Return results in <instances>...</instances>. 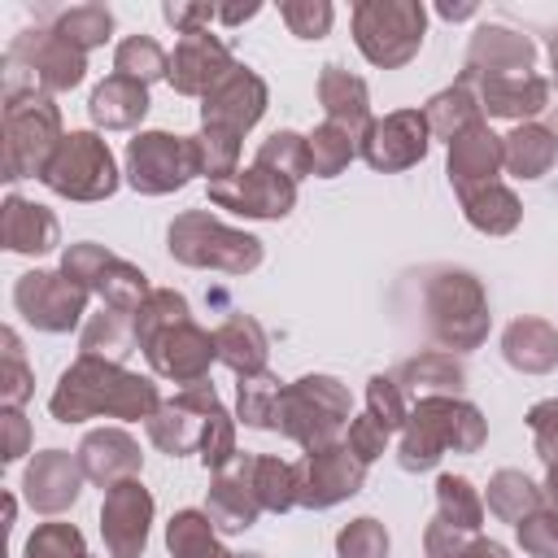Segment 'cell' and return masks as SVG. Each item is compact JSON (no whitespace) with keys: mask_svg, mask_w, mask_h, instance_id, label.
I'll list each match as a JSON object with an SVG mask.
<instances>
[{"mask_svg":"<svg viewBox=\"0 0 558 558\" xmlns=\"http://www.w3.org/2000/svg\"><path fill=\"white\" fill-rule=\"evenodd\" d=\"M148 87L126 74H105L87 96V118L96 131H135L148 113Z\"/></svg>","mask_w":558,"mask_h":558,"instance_id":"31","label":"cell"},{"mask_svg":"<svg viewBox=\"0 0 558 558\" xmlns=\"http://www.w3.org/2000/svg\"><path fill=\"white\" fill-rule=\"evenodd\" d=\"M0 427H4V449H0L4 462H17L22 453H31V423L22 410H0Z\"/></svg>","mask_w":558,"mask_h":558,"instance_id":"58","label":"cell"},{"mask_svg":"<svg viewBox=\"0 0 558 558\" xmlns=\"http://www.w3.org/2000/svg\"><path fill=\"white\" fill-rule=\"evenodd\" d=\"M501 148H506V170L523 183L532 179H545L558 161V131L545 126V122H519L514 131L501 135Z\"/></svg>","mask_w":558,"mask_h":558,"instance_id":"33","label":"cell"},{"mask_svg":"<svg viewBox=\"0 0 558 558\" xmlns=\"http://www.w3.org/2000/svg\"><path fill=\"white\" fill-rule=\"evenodd\" d=\"M501 170H506V148H501V135L488 122H475V126H466L462 135L449 140L445 174H449V187L458 196L471 192V187L497 183Z\"/></svg>","mask_w":558,"mask_h":558,"instance_id":"25","label":"cell"},{"mask_svg":"<svg viewBox=\"0 0 558 558\" xmlns=\"http://www.w3.org/2000/svg\"><path fill=\"white\" fill-rule=\"evenodd\" d=\"M61 270H65L83 292L100 296L105 310H122V314H135V310L144 305V296L153 292L148 275H144L135 262L109 253V248L96 244V240L65 244V248H61Z\"/></svg>","mask_w":558,"mask_h":558,"instance_id":"11","label":"cell"},{"mask_svg":"<svg viewBox=\"0 0 558 558\" xmlns=\"http://www.w3.org/2000/svg\"><path fill=\"white\" fill-rule=\"evenodd\" d=\"M166 549H170V558H235L222 545V532L214 527V519L205 510H196V506H183V510L170 514Z\"/></svg>","mask_w":558,"mask_h":558,"instance_id":"37","label":"cell"},{"mask_svg":"<svg viewBox=\"0 0 558 558\" xmlns=\"http://www.w3.org/2000/svg\"><path fill=\"white\" fill-rule=\"evenodd\" d=\"M257 13H262L257 0H253V4H218V22H222V26H240V22L257 17Z\"/></svg>","mask_w":558,"mask_h":558,"instance_id":"59","label":"cell"},{"mask_svg":"<svg viewBox=\"0 0 558 558\" xmlns=\"http://www.w3.org/2000/svg\"><path fill=\"white\" fill-rule=\"evenodd\" d=\"M501 357L519 375H549L558 371V327L549 318L523 314L501 331Z\"/></svg>","mask_w":558,"mask_h":558,"instance_id":"30","label":"cell"},{"mask_svg":"<svg viewBox=\"0 0 558 558\" xmlns=\"http://www.w3.org/2000/svg\"><path fill=\"white\" fill-rule=\"evenodd\" d=\"M279 397H283V379L275 371L244 375V379H235V418L253 432H270Z\"/></svg>","mask_w":558,"mask_h":558,"instance_id":"41","label":"cell"},{"mask_svg":"<svg viewBox=\"0 0 558 558\" xmlns=\"http://www.w3.org/2000/svg\"><path fill=\"white\" fill-rule=\"evenodd\" d=\"M209 205L253 222H279L296 209V183L266 166H240L235 174L209 183Z\"/></svg>","mask_w":558,"mask_h":558,"instance_id":"15","label":"cell"},{"mask_svg":"<svg viewBox=\"0 0 558 558\" xmlns=\"http://www.w3.org/2000/svg\"><path fill=\"white\" fill-rule=\"evenodd\" d=\"M187 318H192V305H187L183 292H174V288H153V292L144 296V305L135 310V340L144 344L148 336H157V331H166V327H174V323H187Z\"/></svg>","mask_w":558,"mask_h":558,"instance_id":"48","label":"cell"},{"mask_svg":"<svg viewBox=\"0 0 558 558\" xmlns=\"http://www.w3.org/2000/svg\"><path fill=\"white\" fill-rule=\"evenodd\" d=\"M253 488L266 514H288L296 506V462H283L275 453L253 458Z\"/></svg>","mask_w":558,"mask_h":558,"instance_id":"44","label":"cell"},{"mask_svg":"<svg viewBox=\"0 0 558 558\" xmlns=\"http://www.w3.org/2000/svg\"><path fill=\"white\" fill-rule=\"evenodd\" d=\"M92 292H83L61 266L57 270H26L13 283V310L44 336H65L83 327Z\"/></svg>","mask_w":558,"mask_h":558,"instance_id":"12","label":"cell"},{"mask_svg":"<svg viewBox=\"0 0 558 558\" xmlns=\"http://www.w3.org/2000/svg\"><path fill=\"white\" fill-rule=\"evenodd\" d=\"M462 201V218L480 231V235H510L523 222V201L514 196L510 183H484L458 196Z\"/></svg>","mask_w":558,"mask_h":558,"instance_id":"34","label":"cell"},{"mask_svg":"<svg viewBox=\"0 0 558 558\" xmlns=\"http://www.w3.org/2000/svg\"><path fill=\"white\" fill-rule=\"evenodd\" d=\"M4 340V362H0V405L4 410H22L31 397H35V371L26 366V353H22V340L13 327L0 331Z\"/></svg>","mask_w":558,"mask_h":558,"instance_id":"47","label":"cell"},{"mask_svg":"<svg viewBox=\"0 0 558 558\" xmlns=\"http://www.w3.org/2000/svg\"><path fill=\"white\" fill-rule=\"evenodd\" d=\"M201 174V153L192 135L174 131H135L122 153V179L140 196H170Z\"/></svg>","mask_w":558,"mask_h":558,"instance_id":"10","label":"cell"},{"mask_svg":"<svg viewBox=\"0 0 558 558\" xmlns=\"http://www.w3.org/2000/svg\"><path fill=\"white\" fill-rule=\"evenodd\" d=\"M22 558H87V541H83V532H78L74 523L48 519V523H39V527L26 536Z\"/></svg>","mask_w":558,"mask_h":558,"instance_id":"50","label":"cell"},{"mask_svg":"<svg viewBox=\"0 0 558 558\" xmlns=\"http://www.w3.org/2000/svg\"><path fill=\"white\" fill-rule=\"evenodd\" d=\"M253 166H266V170L283 174V179L301 183V179L310 174V140H305L301 131H288V126H283V131H270V135L257 144Z\"/></svg>","mask_w":558,"mask_h":558,"instance_id":"46","label":"cell"},{"mask_svg":"<svg viewBox=\"0 0 558 558\" xmlns=\"http://www.w3.org/2000/svg\"><path fill=\"white\" fill-rule=\"evenodd\" d=\"M153 514H157V501L144 488V480H122V484L105 488V501H100L105 554L109 558H144Z\"/></svg>","mask_w":558,"mask_h":558,"instance_id":"19","label":"cell"},{"mask_svg":"<svg viewBox=\"0 0 558 558\" xmlns=\"http://www.w3.org/2000/svg\"><path fill=\"white\" fill-rule=\"evenodd\" d=\"M484 493L466 475H436V519L458 527V532H480L484 527Z\"/></svg>","mask_w":558,"mask_h":558,"instance_id":"39","label":"cell"},{"mask_svg":"<svg viewBox=\"0 0 558 558\" xmlns=\"http://www.w3.org/2000/svg\"><path fill=\"white\" fill-rule=\"evenodd\" d=\"M488 440V418L466 397H423L410 405V418L397 440L401 471H432L445 453H480Z\"/></svg>","mask_w":558,"mask_h":558,"instance_id":"2","label":"cell"},{"mask_svg":"<svg viewBox=\"0 0 558 558\" xmlns=\"http://www.w3.org/2000/svg\"><path fill=\"white\" fill-rule=\"evenodd\" d=\"M0 244L17 257H44L61 244V222L48 205L9 192L0 205Z\"/></svg>","mask_w":558,"mask_h":558,"instance_id":"27","label":"cell"},{"mask_svg":"<svg viewBox=\"0 0 558 558\" xmlns=\"http://www.w3.org/2000/svg\"><path fill=\"white\" fill-rule=\"evenodd\" d=\"M48 26L57 35H65L74 48L92 52V48H105L109 35H113V9L109 4H70V9H52L48 13Z\"/></svg>","mask_w":558,"mask_h":558,"instance_id":"40","label":"cell"},{"mask_svg":"<svg viewBox=\"0 0 558 558\" xmlns=\"http://www.w3.org/2000/svg\"><path fill=\"white\" fill-rule=\"evenodd\" d=\"M366 414L379 418L388 432H401L410 418V401L392 375H371L366 379Z\"/></svg>","mask_w":558,"mask_h":558,"instance_id":"52","label":"cell"},{"mask_svg":"<svg viewBox=\"0 0 558 558\" xmlns=\"http://www.w3.org/2000/svg\"><path fill=\"white\" fill-rule=\"evenodd\" d=\"M253 458L257 453H240L231 466H222V471L209 475L205 514L214 519V527L222 536L248 532L257 523V514H262V501H257V488H253Z\"/></svg>","mask_w":558,"mask_h":558,"instance_id":"23","label":"cell"},{"mask_svg":"<svg viewBox=\"0 0 558 558\" xmlns=\"http://www.w3.org/2000/svg\"><path fill=\"white\" fill-rule=\"evenodd\" d=\"M279 17H283L288 35H296V39H323L331 31V22H336V9H331V0H283L279 4Z\"/></svg>","mask_w":558,"mask_h":558,"instance_id":"53","label":"cell"},{"mask_svg":"<svg viewBox=\"0 0 558 558\" xmlns=\"http://www.w3.org/2000/svg\"><path fill=\"white\" fill-rule=\"evenodd\" d=\"M471 78V74H462ZM480 109L488 118H506V122H536L545 109H554V78L545 74H506V78H471Z\"/></svg>","mask_w":558,"mask_h":558,"instance_id":"24","label":"cell"},{"mask_svg":"<svg viewBox=\"0 0 558 558\" xmlns=\"http://www.w3.org/2000/svg\"><path fill=\"white\" fill-rule=\"evenodd\" d=\"M310 174L314 179H336V174H344L349 170V161L357 157V135H349L344 126H336V122H318L310 135Z\"/></svg>","mask_w":558,"mask_h":558,"instance_id":"43","label":"cell"},{"mask_svg":"<svg viewBox=\"0 0 558 558\" xmlns=\"http://www.w3.org/2000/svg\"><path fill=\"white\" fill-rule=\"evenodd\" d=\"M527 432H532V449L545 466H558V397H545L536 405H527Z\"/></svg>","mask_w":558,"mask_h":558,"instance_id":"55","label":"cell"},{"mask_svg":"<svg viewBox=\"0 0 558 558\" xmlns=\"http://www.w3.org/2000/svg\"><path fill=\"white\" fill-rule=\"evenodd\" d=\"M388 440H392V432L379 423V418H371V414H357V418H349V432H344V445L371 466L375 458H384L388 453Z\"/></svg>","mask_w":558,"mask_h":558,"instance_id":"56","label":"cell"},{"mask_svg":"<svg viewBox=\"0 0 558 558\" xmlns=\"http://www.w3.org/2000/svg\"><path fill=\"white\" fill-rule=\"evenodd\" d=\"M392 549V536L379 519L362 514V519H349L340 532H336V558H388Z\"/></svg>","mask_w":558,"mask_h":558,"instance_id":"51","label":"cell"},{"mask_svg":"<svg viewBox=\"0 0 558 558\" xmlns=\"http://www.w3.org/2000/svg\"><path fill=\"white\" fill-rule=\"evenodd\" d=\"M235 414L218 401L214 410H209V423H205V436H201V466L214 475V471H222V466H231L235 458H240V449H235Z\"/></svg>","mask_w":558,"mask_h":558,"instance_id":"49","label":"cell"},{"mask_svg":"<svg viewBox=\"0 0 558 558\" xmlns=\"http://www.w3.org/2000/svg\"><path fill=\"white\" fill-rule=\"evenodd\" d=\"M484 506L493 519L501 523H523L527 514H536L545 506V488L527 475V471H514V466H501L488 475V488H484Z\"/></svg>","mask_w":558,"mask_h":558,"instance_id":"36","label":"cell"},{"mask_svg":"<svg viewBox=\"0 0 558 558\" xmlns=\"http://www.w3.org/2000/svg\"><path fill=\"white\" fill-rule=\"evenodd\" d=\"M144 357H148V371L157 379H170V384H201L209 379V366L218 362V344H214V331H205L196 318L187 323H174L157 336H148L144 344Z\"/></svg>","mask_w":558,"mask_h":558,"instance_id":"18","label":"cell"},{"mask_svg":"<svg viewBox=\"0 0 558 558\" xmlns=\"http://www.w3.org/2000/svg\"><path fill=\"white\" fill-rule=\"evenodd\" d=\"M214 344H218V362H222L227 371H235V379L266 371L270 336H266V327H262L253 314H240V310L227 314V318L214 327Z\"/></svg>","mask_w":558,"mask_h":558,"instance_id":"32","label":"cell"},{"mask_svg":"<svg viewBox=\"0 0 558 558\" xmlns=\"http://www.w3.org/2000/svg\"><path fill=\"white\" fill-rule=\"evenodd\" d=\"M423 118H427V131H432V140H453V135H462L466 126H475V122H484V109H480V96H475V87H471V78H453L449 87H440L427 105H423Z\"/></svg>","mask_w":558,"mask_h":558,"instance_id":"35","label":"cell"},{"mask_svg":"<svg viewBox=\"0 0 558 558\" xmlns=\"http://www.w3.org/2000/svg\"><path fill=\"white\" fill-rule=\"evenodd\" d=\"M423 554L427 558H510L501 541H488L484 532H458L440 519L423 527Z\"/></svg>","mask_w":558,"mask_h":558,"instance_id":"42","label":"cell"},{"mask_svg":"<svg viewBox=\"0 0 558 558\" xmlns=\"http://www.w3.org/2000/svg\"><path fill=\"white\" fill-rule=\"evenodd\" d=\"M423 323L445 353L480 349L493 327L484 279L466 266H432L423 279Z\"/></svg>","mask_w":558,"mask_h":558,"instance_id":"3","label":"cell"},{"mask_svg":"<svg viewBox=\"0 0 558 558\" xmlns=\"http://www.w3.org/2000/svg\"><path fill=\"white\" fill-rule=\"evenodd\" d=\"M405 392V401H423V397H462L466 388V366L458 353H445V349H427V353H414L397 366L392 375Z\"/></svg>","mask_w":558,"mask_h":558,"instance_id":"29","label":"cell"},{"mask_svg":"<svg viewBox=\"0 0 558 558\" xmlns=\"http://www.w3.org/2000/svg\"><path fill=\"white\" fill-rule=\"evenodd\" d=\"M436 13L445 22H466V17H475V4H436Z\"/></svg>","mask_w":558,"mask_h":558,"instance_id":"60","label":"cell"},{"mask_svg":"<svg viewBox=\"0 0 558 558\" xmlns=\"http://www.w3.org/2000/svg\"><path fill=\"white\" fill-rule=\"evenodd\" d=\"M514 536H519V549L527 558H558V514L549 506H541L536 514H527L514 527Z\"/></svg>","mask_w":558,"mask_h":558,"instance_id":"54","label":"cell"},{"mask_svg":"<svg viewBox=\"0 0 558 558\" xmlns=\"http://www.w3.org/2000/svg\"><path fill=\"white\" fill-rule=\"evenodd\" d=\"M353 418V401L349 388L336 375H301L292 384H283V397L275 405V427L283 440L301 445V453H314L323 445L344 440V427Z\"/></svg>","mask_w":558,"mask_h":558,"instance_id":"4","label":"cell"},{"mask_svg":"<svg viewBox=\"0 0 558 558\" xmlns=\"http://www.w3.org/2000/svg\"><path fill=\"white\" fill-rule=\"evenodd\" d=\"M549 70H554V83H558V31L549 35Z\"/></svg>","mask_w":558,"mask_h":558,"instance_id":"62","label":"cell"},{"mask_svg":"<svg viewBox=\"0 0 558 558\" xmlns=\"http://www.w3.org/2000/svg\"><path fill=\"white\" fill-rule=\"evenodd\" d=\"M83 484H87V475L78 466V453H65V449H39L26 462V471H22V497H26V506L35 514H48V519L65 514L78 501Z\"/></svg>","mask_w":558,"mask_h":558,"instance_id":"20","label":"cell"},{"mask_svg":"<svg viewBox=\"0 0 558 558\" xmlns=\"http://www.w3.org/2000/svg\"><path fill=\"white\" fill-rule=\"evenodd\" d=\"M266 105H270V87H266V78H262L253 65L240 61V65H235V70H231V74L201 100V131L240 144V140L262 122Z\"/></svg>","mask_w":558,"mask_h":558,"instance_id":"14","label":"cell"},{"mask_svg":"<svg viewBox=\"0 0 558 558\" xmlns=\"http://www.w3.org/2000/svg\"><path fill=\"white\" fill-rule=\"evenodd\" d=\"M0 140H4L0 179L4 183L39 179L44 166L52 161V153L65 140L61 105L44 92H9L4 109H0Z\"/></svg>","mask_w":558,"mask_h":558,"instance_id":"5","label":"cell"},{"mask_svg":"<svg viewBox=\"0 0 558 558\" xmlns=\"http://www.w3.org/2000/svg\"><path fill=\"white\" fill-rule=\"evenodd\" d=\"M161 17L179 31V35H196L209 31V22H218V4H196V0H166Z\"/></svg>","mask_w":558,"mask_h":558,"instance_id":"57","label":"cell"},{"mask_svg":"<svg viewBox=\"0 0 558 558\" xmlns=\"http://www.w3.org/2000/svg\"><path fill=\"white\" fill-rule=\"evenodd\" d=\"M161 405L157 379L126 371L122 362L87 357L78 353L61 375L48 397V414L57 423H87V418H122V423H148Z\"/></svg>","mask_w":558,"mask_h":558,"instance_id":"1","label":"cell"},{"mask_svg":"<svg viewBox=\"0 0 558 558\" xmlns=\"http://www.w3.org/2000/svg\"><path fill=\"white\" fill-rule=\"evenodd\" d=\"M349 22H353V44L371 65L401 70L423 48L427 4L423 0H357Z\"/></svg>","mask_w":558,"mask_h":558,"instance_id":"8","label":"cell"},{"mask_svg":"<svg viewBox=\"0 0 558 558\" xmlns=\"http://www.w3.org/2000/svg\"><path fill=\"white\" fill-rule=\"evenodd\" d=\"M39 183L52 196L92 205V201H109L118 192L122 170H118L113 148L100 140V131H65V140L52 153V161L44 166Z\"/></svg>","mask_w":558,"mask_h":558,"instance_id":"9","label":"cell"},{"mask_svg":"<svg viewBox=\"0 0 558 558\" xmlns=\"http://www.w3.org/2000/svg\"><path fill=\"white\" fill-rule=\"evenodd\" d=\"M462 74L471 78H506V74H536V44L532 35L501 26V22H484L475 26L471 44H466V61Z\"/></svg>","mask_w":558,"mask_h":558,"instance_id":"22","label":"cell"},{"mask_svg":"<svg viewBox=\"0 0 558 558\" xmlns=\"http://www.w3.org/2000/svg\"><path fill=\"white\" fill-rule=\"evenodd\" d=\"M541 488H545V506L558 514V466H545V484Z\"/></svg>","mask_w":558,"mask_h":558,"instance_id":"61","label":"cell"},{"mask_svg":"<svg viewBox=\"0 0 558 558\" xmlns=\"http://www.w3.org/2000/svg\"><path fill=\"white\" fill-rule=\"evenodd\" d=\"M432 148V131L423 109H392L384 118H375L366 126V135L357 140V157L379 170V174H401L410 166H418Z\"/></svg>","mask_w":558,"mask_h":558,"instance_id":"17","label":"cell"},{"mask_svg":"<svg viewBox=\"0 0 558 558\" xmlns=\"http://www.w3.org/2000/svg\"><path fill=\"white\" fill-rule=\"evenodd\" d=\"M140 349L135 340V314H122V310H105L92 314L78 331V353L87 357H105V362H126L131 353Z\"/></svg>","mask_w":558,"mask_h":558,"instance_id":"38","label":"cell"},{"mask_svg":"<svg viewBox=\"0 0 558 558\" xmlns=\"http://www.w3.org/2000/svg\"><path fill=\"white\" fill-rule=\"evenodd\" d=\"M362 484H366V462L344 440L296 458V506L305 510H331L357 497Z\"/></svg>","mask_w":558,"mask_h":558,"instance_id":"13","label":"cell"},{"mask_svg":"<svg viewBox=\"0 0 558 558\" xmlns=\"http://www.w3.org/2000/svg\"><path fill=\"white\" fill-rule=\"evenodd\" d=\"M113 74H126L135 83H157L170 74V52L153 39V35H126L118 48H113Z\"/></svg>","mask_w":558,"mask_h":558,"instance_id":"45","label":"cell"},{"mask_svg":"<svg viewBox=\"0 0 558 558\" xmlns=\"http://www.w3.org/2000/svg\"><path fill=\"white\" fill-rule=\"evenodd\" d=\"M240 61L231 57V48L209 35V31H196V35H179L174 52H170V74L166 83L179 92V96H196L205 100Z\"/></svg>","mask_w":558,"mask_h":558,"instance_id":"21","label":"cell"},{"mask_svg":"<svg viewBox=\"0 0 558 558\" xmlns=\"http://www.w3.org/2000/svg\"><path fill=\"white\" fill-rule=\"evenodd\" d=\"M87 78V52L57 35L48 22L17 31L4 48V96L9 92H44L61 96Z\"/></svg>","mask_w":558,"mask_h":558,"instance_id":"7","label":"cell"},{"mask_svg":"<svg viewBox=\"0 0 558 558\" xmlns=\"http://www.w3.org/2000/svg\"><path fill=\"white\" fill-rule=\"evenodd\" d=\"M74 453H78V466H83L87 484H96V488H113L122 480H140V466H144L140 440L126 427H92L78 440Z\"/></svg>","mask_w":558,"mask_h":558,"instance_id":"26","label":"cell"},{"mask_svg":"<svg viewBox=\"0 0 558 558\" xmlns=\"http://www.w3.org/2000/svg\"><path fill=\"white\" fill-rule=\"evenodd\" d=\"M314 92H318V105H323L327 122L344 126L349 135H357V140H362V135H366V126L375 122V113H371V87H366V78H362V74H349L344 65L327 61V65L318 70Z\"/></svg>","mask_w":558,"mask_h":558,"instance_id":"28","label":"cell"},{"mask_svg":"<svg viewBox=\"0 0 558 558\" xmlns=\"http://www.w3.org/2000/svg\"><path fill=\"white\" fill-rule=\"evenodd\" d=\"M166 248L179 266L218 270V275H253L266 257L262 240L244 227L214 218L209 209H183L166 227Z\"/></svg>","mask_w":558,"mask_h":558,"instance_id":"6","label":"cell"},{"mask_svg":"<svg viewBox=\"0 0 558 558\" xmlns=\"http://www.w3.org/2000/svg\"><path fill=\"white\" fill-rule=\"evenodd\" d=\"M218 388L209 379L201 384H187L179 388L174 397H166L157 405V414L144 423L153 449H161L166 458H183V453H201V436H205V423H209V410L218 405Z\"/></svg>","mask_w":558,"mask_h":558,"instance_id":"16","label":"cell"},{"mask_svg":"<svg viewBox=\"0 0 558 558\" xmlns=\"http://www.w3.org/2000/svg\"><path fill=\"white\" fill-rule=\"evenodd\" d=\"M235 558H266V554H235Z\"/></svg>","mask_w":558,"mask_h":558,"instance_id":"63","label":"cell"},{"mask_svg":"<svg viewBox=\"0 0 558 558\" xmlns=\"http://www.w3.org/2000/svg\"><path fill=\"white\" fill-rule=\"evenodd\" d=\"M87 558H92V554H87Z\"/></svg>","mask_w":558,"mask_h":558,"instance_id":"64","label":"cell"}]
</instances>
